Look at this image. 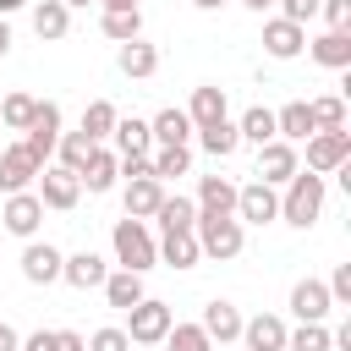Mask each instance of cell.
Returning <instances> with one entry per match:
<instances>
[{"label": "cell", "instance_id": "cell-1", "mask_svg": "<svg viewBox=\"0 0 351 351\" xmlns=\"http://www.w3.org/2000/svg\"><path fill=\"white\" fill-rule=\"evenodd\" d=\"M110 247H115V263L121 269H132V274H148L154 263H159V241H154V230H148V219H115V230H110Z\"/></svg>", "mask_w": 351, "mask_h": 351}, {"label": "cell", "instance_id": "cell-2", "mask_svg": "<svg viewBox=\"0 0 351 351\" xmlns=\"http://www.w3.org/2000/svg\"><path fill=\"white\" fill-rule=\"evenodd\" d=\"M324 176H313V170H296L291 181H285V197H280V219L285 225H296V230H307L318 214H324Z\"/></svg>", "mask_w": 351, "mask_h": 351}, {"label": "cell", "instance_id": "cell-3", "mask_svg": "<svg viewBox=\"0 0 351 351\" xmlns=\"http://www.w3.org/2000/svg\"><path fill=\"white\" fill-rule=\"evenodd\" d=\"M192 236H197V252L203 258H219V263L247 247V230H241L236 214H197L192 219Z\"/></svg>", "mask_w": 351, "mask_h": 351}, {"label": "cell", "instance_id": "cell-4", "mask_svg": "<svg viewBox=\"0 0 351 351\" xmlns=\"http://www.w3.org/2000/svg\"><path fill=\"white\" fill-rule=\"evenodd\" d=\"M170 324H176V313L165 302H154V296H143V302L126 307V340L132 346H159L170 335Z\"/></svg>", "mask_w": 351, "mask_h": 351}, {"label": "cell", "instance_id": "cell-5", "mask_svg": "<svg viewBox=\"0 0 351 351\" xmlns=\"http://www.w3.org/2000/svg\"><path fill=\"white\" fill-rule=\"evenodd\" d=\"M22 143H27V154H33L38 165H49V154H55V143H60V104H55V99H38Z\"/></svg>", "mask_w": 351, "mask_h": 351}, {"label": "cell", "instance_id": "cell-6", "mask_svg": "<svg viewBox=\"0 0 351 351\" xmlns=\"http://www.w3.org/2000/svg\"><path fill=\"white\" fill-rule=\"evenodd\" d=\"M346 159H351V132H346V126L307 137V170H313V176H335Z\"/></svg>", "mask_w": 351, "mask_h": 351}, {"label": "cell", "instance_id": "cell-7", "mask_svg": "<svg viewBox=\"0 0 351 351\" xmlns=\"http://www.w3.org/2000/svg\"><path fill=\"white\" fill-rule=\"evenodd\" d=\"M77 197H82L77 170H66V165H44V170H38V203H44V208L66 214V208H77Z\"/></svg>", "mask_w": 351, "mask_h": 351}, {"label": "cell", "instance_id": "cell-8", "mask_svg": "<svg viewBox=\"0 0 351 351\" xmlns=\"http://www.w3.org/2000/svg\"><path fill=\"white\" fill-rule=\"evenodd\" d=\"M38 225H44V203H38V192H5L0 230H11V236H22V241H33V236H38Z\"/></svg>", "mask_w": 351, "mask_h": 351}, {"label": "cell", "instance_id": "cell-9", "mask_svg": "<svg viewBox=\"0 0 351 351\" xmlns=\"http://www.w3.org/2000/svg\"><path fill=\"white\" fill-rule=\"evenodd\" d=\"M236 219H241V225H269V219H280V192H274L269 181L236 186Z\"/></svg>", "mask_w": 351, "mask_h": 351}, {"label": "cell", "instance_id": "cell-10", "mask_svg": "<svg viewBox=\"0 0 351 351\" xmlns=\"http://www.w3.org/2000/svg\"><path fill=\"white\" fill-rule=\"evenodd\" d=\"M296 170H302V159H296V143H285V137H269V143L258 148V181H269V186H285Z\"/></svg>", "mask_w": 351, "mask_h": 351}, {"label": "cell", "instance_id": "cell-11", "mask_svg": "<svg viewBox=\"0 0 351 351\" xmlns=\"http://www.w3.org/2000/svg\"><path fill=\"white\" fill-rule=\"evenodd\" d=\"M38 159L27 154V143H11V148H0V192H27L33 181H38Z\"/></svg>", "mask_w": 351, "mask_h": 351}, {"label": "cell", "instance_id": "cell-12", "mask_svg": "<svg viewBox=\"0 0 351 351\" xmlns=\"http://www.w3.org/2000/svg\"><path fill=\"white\" fill-rule=\"evenodd\" d=\"M263 49H269L274 60H296V55L307 49V27H302V22H285V16H269V22H263Z\"/></svg>", "mask_w": 351, "mask_h": 351}, {"label": "cell", "instance_id": "cell-13", "mask_svg": "<svg viewBox=\"0 0 351 351\" xmlns=\"http://www.w3.org/2000/svg\"><path fill=\"white\" fill-rule=\"evenodd\" d=\"M329 307H335V302H329V285H324V280H296V285H291V313H296L302 324H324Z\"/></svg>", "mask_w": 351, "mask_h": 351}, {"label": "cell", "instance_id": "cell-14", "mask_svg": "<svg viewBox=\"0 0 351 351\" xmlns=\"http://www.w3.org/2000/svg\"><path fill=\"white\" fill-rule=\"evenodd\" d=\"M285 318L280 313H258V318H241V340L247 351H285Z\"/></svg>", "mask_w": 351, "mask_h": 351}, {"label": "cell", "instance_id": "cell-15", "mask_svg": "<svg viewBox=\"0 0 351 351\" xmlns=\"http://www.w3.org/2000/svg\"><path fill=\"white\" fill-rule=\"evenodd\" d=\"M307 49H313V60H318V66L346 71V66H351V27H324L318 38H307Z\"/></svg>", "mask_w": 351, "mask_h": 351}, {"label": "cell", "instance_id": "cell-16", "mask_svg": "<svg viewBox=\"0 0 351 351\" xmlns=\"http://www.w3.org/2000/svg\"><path fill=\"white\" fill-rule=\"evenodd\" d=\"M104 274H110V269H104V258H99V252H88V247H82V252H71V258H60V280H66L71 291H93V285H104Z\"/></svg>", "mask_w": 351, "mask_h": 351}, {"label": "cell", "instance_id": "cell-17", "mask_svg": "<svg viewBox=\"0 0 351 351\" xmlns=\"http://www.w3.org/2000/svg\"><path fill=\"white\" fill-rule=\"evenodd\" d=\"M197 324H203V335H208L214 346L241 340V313H236V302H219V296H214V302L203 307V318H197Z\"/></svg>", "mask_w": 351, "mask_h": 351}, {"label": "cell", "instance_id": "cell-18", "mask_svg": "<svg viewBox=\"0 0 351 351\" xmlns=\"http://www.w3.org/2000/svg\"><path fill=\"white\" fill-rule=\"evenodd\" d=\"M22 274H27V285H55L60 280V252L49 241H27L22 247Z\"/></svg>", "mask_w": 351, "mask_h": 351}, {"label": "cell", "instance_id": "cell-19", "mask_svg": "<svg viewBox=\"0 0 351 351\" xmlns=\"http://www.w3.org/2000/svg\"><path fill=\"white\" fill-rule=\"evenodd\" d=\"M115 66H121V77L143 82V77H154V71H159V49H154L148 38H126V44H121V55H115Z\"/></svg>", "mask_w": 351, "mask_h": 351}, {"label": "cell", "instance_id": "cell-20", "mask_svg": "<svg viewBox=\"0 0 351 351\" xmlns=\"http://www.w3.org/2000/svg\"><path fill=\"white\" fill-rule=\"evenodd\" d=\"M225 115H230V104H225V88H214V82L192 88V104H186V121H192V132H197V126H214V121H225Z\"/></svg>", "mask_w": 351, "mask_h": 351}, {"label": "cell", "instance_id": "cell-21", "mask_svg": "<svg viewBox=\"0 0 351 351\" xmlns=\"http://www.w3.org/2000/svg\"><path fill=\"white\" fill-rule=\"evenodd\" d=\"M197 214H236V181L230 176H197Z\"/></svg>", "mask_w": 351, "mask_h": 351}, {"label": "cell", "instance_id": "cell-22", "mask_svg": "<svg viewBox=\"0 0 351 351\" xmlns=\"http://www.w3.org/2000/svg\"><path fill=\"white\" fill-rule=\"evenodd\" d=\"M159 197H165V181L159 176H126V214L132 219H154Z\"/></svg>", "mask_w": 351, "mask_h": 351}, {"label": "cell", "instance_id": "cell-23", "mask_svg": "<svg viewBox=\"0 0 351 351\" xmlns=\"http://www.w3.org/2000/svg\"><path fill=\"white\" fill-rule=\"evenodd\" d=\"M115 159H132V154H148L154 148V132H148V121H137V115H115Z\"/></svg>", "mask_w": 351, "mask_h": 351}, {"label": "cell", "instance_id": "cell-24", "mask_svg": "<svg viewBox=\"0 0 351 351\" xmlns=\"http://www.w3.org/2000/svg\"><path fill=\"white\" fill-rule=\"evenodd\" d=\"M115 176H121V159H115L104 143H99V148L88 154V165L77 170V181H82L88 192H110V186H115Z\"/></svg>", "mask_w": 351, "mask_h": 351}, {"label": "cell", "instance_id": "cell-25", "mask_svg": "<svg viewBox=\"0 0 351 351\" xmlns=\"http://www.w3.org/2000/svg\"><path fill=\"white\" fill-rule=\"evenodd\" d=\"M33 33L49 38V44L66 38V33H71V11H66L60 0H33Z\"/></svg>", "mask_w": 351, "mask_h": 351}, {"label": "cell", "instance_id": "cell-26", "mask_svg": "<svg viewBox=\"0 0 351 351\" xmlns=\"http://www.w3.org/2000/svg\"><path fill=\"white\" fill-rule=\"evenodd\" d=\"M274 137H285V143H307V137H313L307 99H291L285 110H274Z\"/></svg>", "mask_w": 351, "mask_h": 351}, {"label": "cell", "instance_id": "cell-27", "mask_svg": "<svg viewBox=\"0 0 351 351\" xmlns=\"http://www.w3.org/2000/svg\"><path fill=\"white\" fill-rule=\"evenodd\" d=\"M159 258H165L170 269H197L203 252H197V236H192V230H165V236H159Z\"/></svg>", "mask_w": 351, "mask_h": 351}, {"label": "cell", "instance_id": "cell-28", "mask_svg": "<svg viewBox=\"0 0 351 351\" xmlns=\"http://www.w3.org/2000/svg\"><path fill=\"white\" fill-rule=\"evenodd\" d=\"M148 165H154L159 181H176V176L192 170V148H186V143H159V148L148 154Z\"/></svg>", "mask_w": 351, "mask_h": 351}, {"label": "cell", "instance_id": "cell-29", "mask_svg": "<svg viewBox=\"0 0 351 351\" xmlns=\"http://www.w3.org/2000/svg\"><path fill=\"white\" fill-rule=\"evenodd\" d=\"M99 291H104V302H110V307H121V313H126L132 302H143V274L115 269V274H104V285H99Z\"/></svg>", "mask_w": 351, "mask_h": 351}, {"label": "cell", "instance_id": "cell-30", "mask_svg": "<svg viewBox=\"0 0 351 351\" xmlns=\"http://www.w3.org/2000/svg\"><path fill=\"white\" fill-rule=\"evenodd\" d=\"M197 143H203L214 159H230V154L241 148V132H236V121L225 115V121H214V126H197Z\"/></svg>", "mask_w": 351, "mask_h": 351}, {"label": "cell", "instance_id": "cell-31", "mask_svg": "<svg viewBox=\"0 0 351 351\" xmlns=\"http://www.w3.org/2000/svg\"><path fill=\"white\" fill-rule=\"evenodd\" d=\"M154 219H159V230H192L197 203H192V197H181V192H176V197L165 192V197H159V208H154Z\"/></svg>", "mask_w": 351, "mask_h": 351}, {"label": "cell", "instance_id": "cell-32", "mask_svg": "<svg viewBox=\"0 0 351 351\" xmlns=\"http://www.w3.org/2000/svg\"><path fill=\"white\" fill-rule=\"evenodd\" d=\"M16 351H88V340L77 329H33Z\"/></svg>", "mask_w": 351, "mask_h": 351}, {"label": "cell", "instance_id": "cell-33", "mask_svg": "<svg viewBox=\"0 0 351 351\" xmlns=\"http://www.w3.org/2000/svg\"><path fill=\"white\" fill-rule=\"evenodd\" d=\"M33 110H38V99L16 88V93H5V99H0V126H5V132H27Z\"/></svg>", "mask_w": 351, "mask_h": 351}, {"label": "cell", "instance_id": "cell-34", "mask_svg": "<svg viewBox=\"0 0 351 351\" xmlns=\"http://www.w3.org/2000/svg\"><path fill=\"white\" fill-rule=\"evenodd\" d=\"M307 115H313V132H340V126H346V99H340V93L307 99Z\"/></svg>", "mask_w": 351, "mask_h": 351}, {"label": "cell", "instance_id": "cell-35", "mask_svg": "<svg viewBox=\"0 0 351 351\" xmlns=\"http://www.w3.org/2000/svg\"><path fill=\"white\" fill-rule=\"evenodd\" d=\"M148 132H154V143H186L192 137V121H186V110H159L154 121H148Z\"/></svg>", "mask_w": 351, "mask_h": 351}, {"label": "cell", "instance_id": "cell-36", "mask_svg": "<svg viewBox=\"0 0 351 351\" xmlns=\"http://www.w3.org/2000/svg\"><path fill=\"white\" fill-rule=\"evenodd\" d=\"M236 132H241V143H258V148H263V143L274 137V110H269V104H252V110L236 121Z\"/></svg>", "mask_w": 351, "mask_h": 351}, {"label": "cell", "instance_id": "cell-37", "mask_svg": "<svg viewBox=\"0 0 351 351\" xmlns=\"http://www.w3.org/2000/svg\"><path fill=\"white\" fill-rule=\"evenodd\" d=\"M93 148H99V143H93L82 126H77V132H60V143H55V154H60V165H66V170H82Z\"/></svg>", "mask_w": 351, "mask_h": 351}, {"label": "cell", "instance_id": "cell-38", "mask_svg": "<svg viewBox=\"0 0 351 351\" xmlns=\"http://www.w3.org/2000/svg\"><path fill=\"white\" fill-rule=\"evenodd\" d=\"M165 351H219L208 335H203V324H170V335L159 340Z\"/></svg>", "mask_w": 351, "mask_h": 351}, {"label": "cell", "instance_id": "cell-39", "mask_svg": "<svg viewBox=\"0 0 351 351\" xmlns=\"http://www.w3.org/2000/svg\"><path fill=\"white\" fill-rule=\"evenodd\" d=\"M82 132H88L93 143H104V137L115 132V104H110V99H93V104L82 110Z\"/></svg>", "mask_w": 351, "mask_h": 351}, {"label": "cell", "instance_id": "cell-40", "mask_svg": "<svg viewBox=\"0 0 351 351\" xmlns=\"http://www.w3.org/2000/svg\"><path fill=\"white\" fill-rule=\"evenodd\" d=\"M104 38H115V44L143 38V11H104Z\"/></svg>", "mask_w": 351, "mask_h": 351}, {"label": "cell", "instance_id": "cell-41", "mask_svg": "<svg viewBox=\"0 0 351 351\" xmlns=\"http://www.w3.org/2000/svg\"><path fill=\"white\" fill-rule=\"evenodd\" d=\"M329 346H335V340H329L324 324H302V329L285 335V351H329Z\"/></svg>", "mask_w": 351, "mask_h": 351}, {"label": "cell", "instance_id": "cell-42", "mask_svg": "<svg viewBox=\"0 0 351 351\" xmlns=\"http://www.w3.org/2000/svg\"><path fill=\"white\" fill-rule=\"evenodd\" d=\"M88 351H132V340H126V329L110 324V329H93L88 335Z\"/></svg>", "mask_w": 351, "mask_h": 351}, {"label": "cell", "instance_id": "cell-43", "mask_svg": "<svg viewBox=\"0 0 351 351\" xmlns=\"http://www.w3.org/2000/svg\"><path fill=\"white\" fill-rule=\"evenodd\" d=\"M324 285H329V302H335V307H351V263H340Z\"/></svg>", "mask_w": 351, "mask_h": 351}, {"label": "cell", "instance_id": "cell-44", "mask_svg": "<svg viewBox=\"0 0 351 351\" xmlns=\"http://www.w3.org/2000/svg\"><path fill=\"white\" fill-rule=\"evenodd\" d=\"M274 5H280V16H285V22H302V27L318 16V0H274Z\"/></svg>", "mask_w": 351, "mask_h": 351}, {"label": "cell", "instance_id": "cell-45", "mask_svg": "<svg viewBox=\"0 0 351 351\" xmlns=\"http://www.w3.org/2000/svg\"><path fill=\"white\" fill-rule=\"evenodd\" d=\"M318 11L329 27H351V0H318Z\"/></svg>", "mask_w": 351, "mask_h": 351}, {"label": "cell", "instance_id": "cell-46", "mask_svg": "<svg viewBox=\"0 0 351 351\" xmlns=\"http://www.w3.org/2000/svg\"><path fill=\"white\" fill-rule=\"evenodd\" d=\"M16 346H22V335H16L11 324H0V351H16Z\"/></svg>", "mask_w": 351, "mask_h": 351}, {"label": "cell", "instance_id": "cell-47", "mask_svg": "<svg viewBox=\"0 0 351 351\" xmlns=\"http://www.w3.org/2000/svg\"><path fill=\"white\" fill-rule=\"evenodd\" d=\"M104 11H137V0H99Z\"/></svg>", "mask_w": 351, "mask_h": 351}, {"label": "cell", "instance_id": "cell-48", "mask_svg": "<svg viewBox=\"0 0 351 351\" xmlns=\"http://www.w3.org/2000/svg\"><path fill=\"white\" fill-rule=\"evenodd\" d=\"M5 49H11V22L0 16V60H5Z\"/></svg>", "mask_w": 351, "mask_h": 351}, {"label": "cell", "instance_id": "cell-49", "mask_svg": "<svg viewBox=\"0 0 351 351\" xmlns=\"http://www.w3.org/2000/svg\"><path fill=\"white\" fill-rule=\"evenodd\" d=\"M22 5H33V0H0V16H11V11H22Z\"/></svg>", "mask_w": 351, "mask_h": 351}, {"label": "cell", "instance_id": "cell-50", "mask_svg": "<svg viewBox=\"0 0 351 351\" xmlns=\"http://www.w3.org/2000/svg\"><path fill=\"white\" fill-rule=\"evenodd\" d=\"M66 11H88V5H99V0H60Z\"/></svg>", "mask_w": 351, "mask_h": 351}, {"label": "cell", "instance_id": "cell-51", "mask_svg": "<svg viewBox=\"0 0 351 351\" xmlns=\"http://www.w3.org/2000/svg\"><path fill=\"white\" fill-rule=\"evenodd\" d=\"M241 5H247V11H258V16H263V11H269V5H274V0H241Z\"/></svg>", "mask_w": 351, "mask_h": 351}, {"label": "cell", "instance_id": "cell-52", "mask_svg": "<svg viewBox=\"0 0 351 351\" xmlns=\"http://www.w3.org/2000/svg\"><path fill=\"white\" fill-rule=\"evenodd\" d=\"M192 5H197V11H219L225 0H192Z\"/></svg>", "mask_w": 351, "mask_h": 351}]
</instances>
